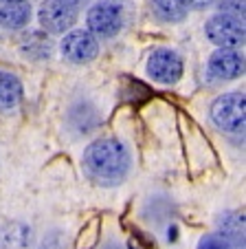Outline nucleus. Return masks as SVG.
I'll return each instance as SVG.
<instances>
[{"instance_id":"f257e3e1","label":"nucleus","mask_w":246,"mask_h":249,"mask_svg":"<svg viewBox=\"0 0 246 249\" xmlns=\"http://www.w3.org/2000/svg\"><path fill=\"white\" fill-rule=\"evenodd\" d=\"M82 168L99 185H119L128 179L132 170L130 148L115 137H103L93 141L84 150Z\"/></svg>"},{"instance_id":"f03ea898","label":"nucleus","mask_w":246,"mask_h":249,"mask_svg":"<svg viewBox=\"0 0 246 249\" xmlns=\"http://www.w3.org/2000/svg\"><path fill=\"white\" fill-rule=\"evenodd\" d=\"M126 22L123 7L115 0H99L88 7L86 14V31L97 40H110L119 36Z\"/></svg>"},{"instance_id":"7ed1b4c3","label":"nucleus","mask_w":246,"mask_h":249,"mask_svg":"<svg viewBox=\"0 0 246 249\" xmlns=\"http://www.w3.org/2000/svg\"><path fill=\"white\" fill-rule=\"evenodd\" d=\"M209 117L213 126L229 135H242L244 132L246 122V99L244 93L233 90V93H224L211 104Z\"/></svg>"},{"instance_id":"20e7f679","label":"nucleus","mask_w":246,"mask_h":249,"mask_svg":"<svg viewBox=\"0 0 246 249\" xmlns=\"http://www.w3.org/2000/svg\"><path fill=\"white\" fill-rule=\"evenodd\" d=\"M79 9L68 0H44L37 9V22L47 36H64L75 27Z\"/></svg>"},{"instance_id":"39448f33","label":"nucleus","mask_w":246,"mask_h":249,"mask_svg":"<svg viewBox=\"0 0 246 249\" xmlns=\"http://www.w3.org/2000/svg\"><path fill=\"white\" fill-rule=\"evenodd\" d=\"M204 36L218 49H237L244 44V22L231 14H215L204 24Z\"/></svg>"},{"instance_id":"423d86ee","label":"nucleus","mask_w":246,"mask_h":249,"mask_svg":"<svg viewBox=\"0 0 246 249\" xmlns=\"http://www.w3.org/2000/svg\"><path fill=\"white\" fill-rule=\"evenodd\" d=\"M185 73V62H182L180 53L172 51V49H156L148 60V75L152 77L156 84L172 86Z\"/></svg>"},{"instance_id":"0eeeda50","label":"nucleus","mask_w":246,"mask_h":249,"mask_svg":"<svg viewBox=\"0 0 246 249\" xmlns=\"http://www.w3.org/2000/svg\"><path fill=\"white\" fill-rule=\"evenodd\" d=\"M60 51L70 64H90L99 55V40L86 29H70L62 38Z\"/></svg>"},{"instance_id":"6e6552de","label":"nucleus","mask_w":246,"mask_h":249,"mask_svg":"<svg viewBox=\"0 0 246 249\" xmlns=\"http://www.w3.org/2000/svg\"><path fill=\"white\" fill-rule=\"evenodd\" d=\"M207 69L215 80H235L244 73V55L237 49H218L209 55Z\"/></svg>"},{"instance_id":"1a4fd4ad","label":"nucleus","mask_w":246,"mask_h":249,"mask_svg":"<svg viewBox=\"0 0 246 249\" xmlns=\"http://www.w3.org/2000/svg\"><path fill=\"white\" fill-rule=\"evenodd\" d=\"M33 18L31 0H0V27L20 31Z\"/></svg>"},{"instance_id":"9d476101","label":"nucleus","mask_w":246,"mask_h":249,"mask_svg":"<svg viewBox=\"0 0 246 249\" xmlns=\"http://www.w3.org/2000/svg\"><path fill=\"white\" fill-rule=\"evenodd\" d=\"M99 124V113L90 102L79 99L68 108V126L75 135H90Z\"/></svg>"},{"instance_id":"9b49d317","label":"nucleus","mask_w":246,"mask_h":249,"mask_svg":"<svg viewBox=\"0 0 246 249\" xmlns=\"http://www.w3.org/2000/svg\"><path fill=\"white\" fill-rule=\"evenodd\" d=\"M24 89L18 75L0 71V113H11L22 104Z\"/></svg>"},{"instance_id":"f8f14e48","label":"nucleus","mask_w":246,"mask_h":249,"mask_svg":"<svg viewBox=\"0 0 246 249\" xmlns=\"http://www.w3.org/2000/svg\"><path fill=\"white\" fill-rule=\"evenodd\" d=\"M20 49H22V53L29 60H49L53 55L51 36H47L44 31H31L22 38Z\"/></svg>"},{"instance_id":"ddd939ff","label":"nucleus","mask_w":246,"mask_h":249,"mask_svg":"<svg viewBox=\"0 0 246 249\" xmlns=\"http://www.w3.org/2000/svg\"><path fill=\"white\" fill-rule=\"evenodd\" d=\"M31 230L24 223H9L0 231V249H29Z\"/></svg>"},{"instance_id":"4468645a","label":"nucleus","mask_w":246,"mask_h":249,"mask_svg":"<svg viewBox=\"0 0 246 249\" xmlns=\"http://www.w3.org/2000/svg\"><path fill=\"white\" fill-rule=\"evenodd\" d=\"M152 11L163 22H180L187 16V7L182 0H152Z\"/></svg>"},{"instance_id":"2eb2a0df","label":"nucleus","mask_w":246,"mask_h":249,"mask_svg":"<svg viewBox=\"0 0 246 249\" xmlns=\"http://www.w3.org/2000/svg\"><path fill=\"white\" fill-rule=\"evenodd\" d=\"M220 225H222V236H227L235 247L244 245V216L227 214V216L220 218Z\"/></svg>"},{"instance_id":"dca6fc26","label":"nucleus","mask_w":246,"mask_h":249,"mask_svg":"<svg viewBox=\"0 0 246 249\" xmlns=\"http://www.w3.org/2000/svg\"><path fill=\"white\" fill-rule=\"evenodd\" d=\"M233 247L235 245L222 234H207L198 245V249H233Z\"/></svg>"},{"instance_id":"f3484780","label":"nucleus","mask_w":246,"mask_h":249,"mask_svg":"<svg viewBox=\"0 0 246 249\" xmlns=\"http://www.w3.org/2000/svg\"><path fill=\"white\" fill-rule=\"evenodd\" d=\"M37 249H68V238L64 236V231L53 230L44 236L42 245H40Z\"/></svg>"},{"instance_id":"a211bd4d","label":"nucleus","mask_w":246,"mask_h":249,"mask_svg":"<svg viewBox=\"0 0 246 249\" xmlns=\"http://www.w3.org/2000/svg\"><path fill=\"white\" fill-rule=\"evenodd\" d=\"M222 5V14H231L235 18L244 16V0H218Z\"/></svg>"},{"instance_id":"6ab92c4d","label":"nucleus","mask_w":246,"mask_h":249,"mask_svg":"<svg viewBox=\"0 0 246 249\" xmlns=\"http://www.w3.org/2000/svg\"><path fill=\"white\" fill-rule=\"evenodd\" d=\"M182 2H185L187 9H189V7H194V9H209L218 0H182Z\"/></svg>"},{"instance_id":"aec40b11","label":"nucleus","mask_w":246,"mask_h":249,"mask_svg":"<svg viewBox=\"0 0 246 249\" xmlns=\"http://www.w3.org/2000/svg\"><path fill=\"white\" fill-rule=\"evenodd\" d=\"M101 249H126V247H123L121 243H115V240H110V243H106Z\"/></svg>"},{"instance_id":"412c9836","label":"nucleus","mask_w":246,"mask_h":249,"mask_svg":"<svg viewBox=\"0 0 246 249\" xmlns=\"http://www.w3.org/2000/svg\"><path fill=\"white\" fill-rule=\"evenodd\" d=\"M68 2H70V5H75V7H77V9H79V7H82V5H88L90 0H68Z\"/></svg>"},{"instance_id":"4be33fe9","label":"nucleus","mask_w":246,"mask_h":249,"mask_svg":"<svg viewBox=\"0 0 246 249\" xmlns=\"http://www.w3.org/2000/svg\"><path fill=\"white\" fill-rule=\"evenodd\" d=\"M115 2H116V0H115Z\"/></svg>"}]
</instances>
